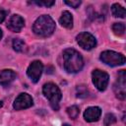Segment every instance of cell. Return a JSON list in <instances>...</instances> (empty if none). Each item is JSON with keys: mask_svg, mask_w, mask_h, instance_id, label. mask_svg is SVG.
Masks as SVG:
<instances>
[{"mask_svg": "<svg viewBox=\"0 0 126 126\" xmlns=\"http://www.w3.org/2000/svg\"><path fill=\"white\" fill-rule=\"evenodd\" d=\"M64 69L68 73H78L84 66V60L82 55L73 48L65 49L63 52Z\"/></svg>", "mask_w": 126, "mask_h": 126, "instance_id": "obj_1", "label": "cell"}, {"mask_svg": "<svg viewBox=\"0 0 126 126\" xmlns=\"http://www.w3.org/2000/svg\"><path fill=\"white\" fill-rule=\"evenodd\" d=\"M55 30V23L48 15L40 16L35 20L32 26V31L39 36H49Z\"/></svg>", "mask_w": 126, "mask_h": 126, "instance_id": "obj_2", "label": "cell"}, {"mask_svg": "<svg viewBox=\"0 0 126 126\" xmlns=\"http://www.w3.org/2000/svg\"><path fill=\"white\" fill-rule=\"evenodd\" d=\"M42 93L48 98L51 107L54 110L59 109V101L62 98V94L59 88L53 83H46L42 88Z\"/></svg>", "mask_w": 126, "mask_h": 126, "instance_id": "obj_3", "label": "cell"}, {"mask_svg": "<svg viewBox=\"0 0 126 126\" xmlns=\"http://www.w3.org/2000/svg\"><path fill=\"white\" fill-rule=\"evenodd\" d=\"M100 60L109 66H118L125 63V57L123 54L112 51L105 50L100 54Z\"/></svg>", "mask_w": 126, "mask_h": 126, "instance_id": "obj_4", "label": "cell"}, {"mask_svg": "<svg viewBox=\"0 0 126 126\" xmlns=\"http://www.w3.org/2000/svg\"><path fill=\"white\" fill-rule=\"evenodd\" d=\"M92 79H93V83L94 85V87L102 92L106 89L107 85H108V81H109V76L106 72L101 71V70H94V72L92 73Z\"/></svg>", "mask_w": 126, "mask_h": 126, "instance_id": "obj_5", "label": "cell"}, {"mask_svg": "<svg viewBox=\"0 0 126 126\" xmlns=\"http://www.w3.org/2000/svg\"><path fill=\"white\" fill-rule=\"evenodd\" d=\"M113 91L116 97L123 100L126 96V74L125 70H120L118 72V79L113 86Z\"/></svg>", "mask_w": 126, "mask_h": 126, "instance_id": "obj_6", "label": "cell"}, {"mask_svg": "<svg viewBox=\"0 0 126 126\" xmlns=\"http://www.w3.org/2000/svg\"><path fill=\"white\" fill-rule=\"evenodd\" d=\"M76 39H77V42L79 43V45L82 48L87 49V50H91L96 45V40H95L94 36L87 32L79 33L77 35Z\"/></svg>", "mask_w": 126, "mask_h": 126, "instance_id": "obj_7", "label": "cell"}, {"mask_svg": "<svg viewBox=\"0 0 126 126\" xmlns=\"http://www.w3.org/2000/svg\"><path fill=\"white\" fill-rule=\"evenodd\" d=\"M42 70H43L42 63L39 60H35L30 64V66L27 70V74L33 83H36L41 76Z\"/></svg>", "mask_w": 126, "mask_h": 126, "instance_id": "obj_8", "label": "cell"}, {"mask_svg": "<svg viewBox=\"0 0 126 126\" xmlns=\"http://www.w3.org/2000/svg\"><path fill=\"white\" fill-rule=\"evenodd\" d=\"M32 104H33L32 97L30 94H28L26 93H23V94H20L16 97V99H15V101L13 103V107L16 110H21V109L29 108Z\"/></svg>", "mask_w": 126, "mask_h": 126, "instance_id": "obj_9", "label": "cell"}, {"mask_svg": "<svg viewBox=\"0 0 126 126\" xmlns=\"http://www.w3.org/2000/svg\"><path fill=\"white\" fill-rule=\"evenodd\" d=\"M24 26H25V21L19 15H13V16H11V18L8 21V24H7V28L11 32H21V30L24 28Z\"/></svg>", "mask_w": 126, "mask_h": 126, "instance_id": "obj_10", "label": "cell"}, {"mask_svg": "<svg viewBox=\"0 0 126 126\" xmlns=\"http://www.w3.org/2000/svg\"><path fill=\"white\" fill-rule=\"evenodd\" d=\"M101 115V109L98 106L88 107L84 112V118L88 122H94L99 119Z\"/></svg>", "mask_w": 126, "mask_h": 126, "instance_id": "obj_11", "label": "cell"}, {"mask_svg": "<svg viewBox=\"0 0 126 126\" xmlns=\"http://www.w3.org/2000/svg\"><path fill=\"white\" fill-rule=\"evenodd\" d=\"M16 73L13 70L10 69H5L0 72V85L2 86H7L11 84L15 79H16Z\"/></svg>", "mask_w": 126, "mask_h": 126, "instance_id": "obj_12", "label": "cell"}, {"mask_svg": "<svg viewBox=\"0 0 126 126\" xmlns=\"http://www.w3.org/2000/svg\"><path fill=\"white\" fill-rule=\"evenodd\" d=\"M59 23L62 27L66 29H71L73 27V17L69 11H64L59 19Z\"/></svg>", "mask_w": 126, "mask_h": 126, "instance_id": "obj_13", "label": "cell"}, {"mask_svg": "<svg viewBox=\"0 0 126 126\" xmlns=\"http://www.w3.org/2000/svg\"><path fill=\"white\" fill-rule=\"evenodd\" d=\"M111 12L114 17H119V18L125 17V9L118 3H115L111 6Z\"/></svg>", "mask_w": 126, "mask_h": 126, "instance_id": "obj_14", "label": "cell"}, {"mask_svg": "<svg viewBox=\"0 0 126 126\" xmlns=\"http://www.w3.org/2000/svg\"><path fill=\"white\" fill-rule=\"evenodd\" d=\"M13 48H14V50H16L18 52H22L26 49V43L24 42V40H22L20 38L14 39L13 40Z\"/></svg>", "mask_w": 126, "mask_h": 126, "instance_id": "obj_15", "label": "cell"}, {"mask_svg": "<svg viewBox=\"0 0 126 126\" xmlns=\"http://www.w3.org/2000/svg\"><path fill=\"white\" fill-rule=\"evenodd\" d=\"M112 31L114 32L115 34L117 35H121L124 33L125 32V25L123 23H115L112 26Z\"/></svg>", "mask_w": 126, "mask_h": 126, "instance_id": "obj_16", "label": "cell"}, {"mask_svg": "<svg viewBox=\"0 0 126 126\" xmlns=\"http://www.w3.org/2000/svg\"><path fill=\"white\" fill-rule=\"evenodd\" d=\"M67 113L72 119H76L80 113V108L77 105H72L67 108Z\"/></svg>", "mask_w": 126, "mask_h": 126, "instance_id": "obj_17", "label": "cell"}, {"mask_svg": "<svg viewBox=\"0 0 126 126\" xmlns=\"http://www.w3.org/2000/svg\"><path fill=\"white\" fill-rule=\"evenodd\" d=\"M89 94V91L85 86H78L77 87V96L81 98L87 97Z\"/></svg>", "mask_w": 126, "mask_h": 126, "instance_id": "obj_18", "label": "cell"}, {"mask_svg": "<svg viewBox=\"0 0 126 126\" xmlns=\"http://www.w3.org/2000/svg\"><path fill=\"white\" fill-rule=\"evenodd\" d=\"M116 122V117L114 116V114L112 113H107L105 116H104V119H103V123L105 126H110L112 125L113 123Z\"/></svg>", "mask_w": 126, "mask_h": 126, "instance_id": "obj_19", "label": "cell"}, {"mask_svg": "<svg viewBox=\"0 0 126 126\" xmlns=\"http://www.w3.org/2000/svg\"><path fill=\"white\" fill-rule=\"evenodd\" d=\"M34 3L36 5H39V6H45V7H51L52 5H54L55 1L51 0V1H46V0H42V1H34Z\"/></svg>", "mask_w": 126, "mask_h": 126, "instance_id": "obj_20", "label": "cell"}, {"mask_svg": "<svg viewBox=\"0 0 126 126\" xmlns=\"http://www.w3.org/2000/svg\"><path fill=\"white\" fill-rule=\"evenodd\" d=\"M65 4H67L68 6H71L72 8H78L81 5V1L80 0H76V1H65Z\"/></svg>", "mask_w": 126, "mask_h": 126, "instance_id": "obj_21", "label": "cell"}, {"mask_svg": "<svg viewBox=\"0 0 126 126\" xmlns=\"http://www.w3.org/2000/svg\"><path fill=\"white\" fill-rule=\"evenodd\" d=\"M8 12L6 10H3V9H0V23L4 22V20L6 19V16H7Z\"/></svg>", "mask_w": 126, "mask_h": 126, "instance_id": "obj_22", "label": "cell"}, {"mask_svg": "<svg viewBox=\"0 0 126 126\" xmlns=\"http://www.w3.org/2000/svg\"><path fill=\"white\" fill-rule=\"evenodd\" d=\"M2 34H3V33H2V30L0 29V39H1V37H2Z\"/></svg>", "mask_w": 126, "mask_h": 126, "instance_id": "obj_23", "label": "cell"}, {"mask_svg": "<svg viewBox=\"0 0 126 126\" xmlns=\"http://www.w3.org/2000/svg\"><path fill=\"white\" fill-rule=\"evenodd\" d=\"M63 126H70L69 124H67V123H65V124H63Z\"/></svg>", "mask_w": 126, "mask_h": 126, "instance_id": "obj_24", "label": "cell"}, {"mask_svg": "<svg viewBox=\"0 0 126 126\" xmlns=\"http://www.w3.org/2000/svg\"><path fill=\"white\" fill-rule=\"evenodd\" d=\"M2 105H3V102H2V101H0V107H2Z\"/></svg>", "mask_w": 126, "mask_h": 126, "instance_id": "obj_25", "label": "cell"}]
</instances>
